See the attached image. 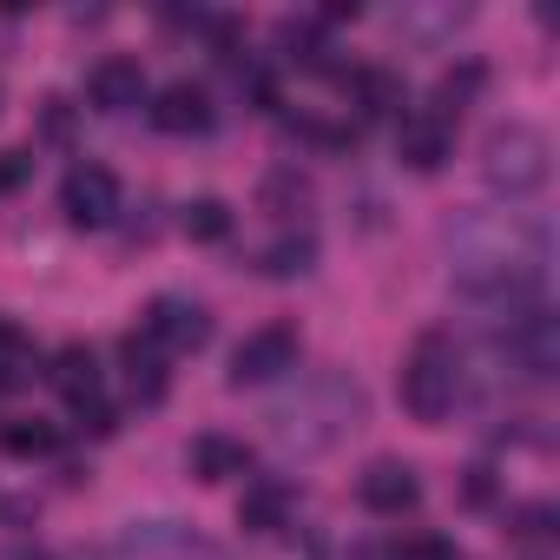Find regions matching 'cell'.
Returning a JSON list of instances; mask_svg holds the SVG:
<instances>
[{"label": "cell", "mask_w": 560, "mask_h": 560, "mask_svg": "<svg viewBox=\"0 0 560 560\" xmlns=\"http://www.w3.org/2000/svg\"><path fill=\"white\" fill-rule=\"evenodd\" d=\"M396 389H402V409L416 422H442L455 409V396H462V350H455V337L448 330H422L409 363H402V376H396Z\"/></svg>", "instance_id": "1"}, {"label": "cell", "mask_w": 560, "mask_h": 560, "mask_svg": "<svg viewBox=\"0 0 560 560\" xmlns=\"http://www.w3.org/2000/svg\"><path fill=\"white\" fill-rule=\"evenodd\" d=\"M547 172H553V145H547V132L540 126H501V132H488V145H481V178H488V191H501V198H534L540 185H547Z\"/></svg>", "instance_id": "2"}, {"label": "cell", "mask_w": 560, "mask_h": 560, "mask_svg": "<svg viewBox=\"0 0 560 560\" xmlns=\"http://www.w3.org/2000/svg\"><path fill=\"white\" fill-rule=\"evenodd\" d=\"M113 560H231L218 540L178 527V521H132L119 540H113Z\"/></svg>", "instance_id": "3"}, {"label": "cell", "mask_w": 560, "mask_h": 560, "mask_svg": "<svg viewBox=\"0 0 560 560\" xmlns=\"http://www.w3.org/2000/svg\"><path fill=\"white\" fill-rule=\"evenodd\" d=\"M298 324H264L250 330L237 350H231V389H257V383H277L284 370H298Z\"/></svg>", "instance_id": "4"}, {"label": "cell", "mask_w": 560, "mask_h": 560, "mask_svg": "<svg viewBox=\"0 0 560 560\" xmlns=\"http://www.w3.org/2000/svg\"><path fill=\"white\" fill-rule=\"evenodd\" d=\"M139 337H145L152 350H205V343H211V311L191 304V298H152Z\"/></svg>", "instance_id": "5"}, {"label": "cell", "mask_w": 560, "mask_h": 560, "mask_svg": "<svg viewBox=\"0 0 560 560\" xmlns=\"http://www.w3.org/2000/svg\"><path fill=\"white\" fill-rule=\"evenodd\" d=\"M60 211H67V224H80V231L113 224V218H119V178H113L106 165H73L67 185H60Z\"/></svg>", "instance_id": "6"}, {"label": "cell", "mask_w": 560, "mask_h": 560, "mask_svg": "<svg viewBox=\"0 0 560 560\" xmlns=\"http://www.w3.org/2000/svg\"><path fill=\"white\" fill-rule=\"evenodd\" d=\"M357 501H363L370 514L396 521V514H409V508L422 501V481H416V468H409V462L383 455V462H370V468L357 475Z\"/></svg>", "instance_id": "7"}, {"label": "cell", "mask_w": 560, "mask_h": 560, "mask_svg": "<svg viewBox=\"0 0 560 560\" xmlns=\"http://www.w3.org/2000/svg\"><path fill=\"white\" fill-rule=\"evenodd\" d=\"M152 126H159V132H172V139H198V132H211V126H218V106H211V93H205V86L178 80V86H165V93L152 100Z\"/></svg>", "instance_id": "8"}, {"label": "cell", "mask_w": 560, "mask_h": 560, "mask_svg": "<svg viewBox=\"0 0 560 560\" xmlns=\"http://www.w3.org/2000/svg\"><path fill=\"white\" fill-rule=\"evenodd\" d=\"M86 100H93L100 113H132V106H145V67L126 60V54H106V60L86 73Z\"/></svg>", "instance_id": "9"}, {"label": "cell", "mask_w": 560, "mask_h": 560, "mask_svg": "<svg viewBox=\"0 0 560 560\" xmlns=\"http://www.w3.org/2000/svg\"><path fill=\"white\" fill-rule=\"evenodd\" d=\"M291 508H298V488L284 475H257L244 488V501H237V527L244 534H277V527L291 521Z\"/></svg>", "instance_id": "10"}, {"label": "cell", "mask_w": 560, "mask_h": 560, "mask_svg": "<svg viewBox=\"0 0 560 560\" xmlns=\"http://www.w3.org/2000/svg\"><path fill=\"white\" fill-rule=\"evenodd\" d=\"M47 383H54V389H60L73 409H93V402H100V357H93L86 343H67V350L54 357Z\"/></svg>", "instance_id": "11"}, {"label": "cell", "mask_w": 560, "mask_h": 560, "mask_svg": "<svg viewBox=\"0 0 560 560\" xmlns=\"http://www.w3.org/2000/svg\"><path fill=\"white\" fill-rule=\"evenodd\" d=\"M402 165L409 172H442L448 165V119H435V113H422V119H402Z\"/></svg>", "instance_id": "12"}, {"label": "cell", "mask_w": 560, "mask_h": 560, "mask_svg": "<svg viewBox=\"0 0 560 560\" xmlns=\"http://www.w3.org/2000/svg\"><path fill=\"white\" fill-rule=\"evenodd\" d=\"M119 357H126V383H132V396L152 409V402H165V350H152L139 330L119 343Z\"/></svg>", "instance_id": "13"}, {"label": "cell", "mask_w": 560, "mask_h": 560, "mask_svg": "<svg viewBox=\"0 0 560 560\" xmlns=\"http://www.w3.org/2000/svg\"><path fill=\"white\" fill-rule=\"evenodd\" d=\"M185 462H191V475H198V481H231V475H244V468H250V448H244V442H231V435H198Z\"/></svg>", "instance_id": "14"}, {"label": "cell", "mask_w": 560, "mask_h": 560, "mask_svg": "<svg viewBox=\"0 0 560 560\" xmlns=\"http://www.w3.org/2000/svg\"><path fill=\"white\" fill-rule=\"evenodd\" d=\"M34 370H40V363H34L27 330L0 317V396H8V389H27V383H34Z\"/></svg>", "instance_id": "15"}, {"label": "cell", "mask_w": 560, "mask_h": 560, "mask_svg": "<svg viewBox=\"0 0 560 560\" xmlns=\"http://www.w3.org/2000/svg\"><path fill=\"white\" fill-rule=\"evenodd\" d=\"M264 277H277V284H291V277H311L317 270V237H277L264 257H257Z\"/></svg>", "instance_id": "16"}, {"label": "cell", "mask_w": 560, "mask_h": 560, "mask_svg": "<svg viewBox=\"0 0 560 560\" xmlns=\"http://www.w3.org/2000/svg\"><path fill=\"white\" fill-rule=\"evenodd\" d=\"M481 86H488V67H481V60H462V67H448V73L435 80V119L462 113V106H468Z\"/></svg>", "instance_id": "17"}, {"label": "cell", "mask_w": 560, "mask_h": 560, "mask_svg": "<svg viewBox=\"0 0 560 560\" xmlns=\"http://www.w3.org/2000/svg\"><path fill=\"white\" fill-rule=\"evenodd\" d=\"M178 231H185L191 244H224V237H231V205H224V198H191V205L178 211Z\"/></svg>", "instance_id": "18"}, {"label": "cell", "mask_w": 560, "mask_h": 560, "mask_svg": "<svg viewBox=\"0 0 560 560\" xmlns=\"http://www.w3.org/2000/svg\"><path fill=\"white\" fill-rule=\"evenodd\" d=\"M343 86L363 100V113H396L402 106V80L383 73V67H357V73H343Z\"/></svg>", "instance_id": "19"}, {"label": "cell", "mask_w": 560, "mask_h": 560, "mask_svg": "<svg viewBox=\"0 0 560 560\" xmlns=\"http://www.w3.org/2000/svg\"><path fill=\"white\" fill-rule=\"evenodd\" d=\"M277 47H284V60H298V67H317V73H330V47H324V34H317V21H284L277 27Z\"/></svg>", "instance_id": "20"}, {"label": "cell", "mask_w": 560, "mask_h": 560, "mask_svg": "<svg viewBox=\"0 0 560 560\" xmlns=\"http://www.w3.org/2000/svg\"><path fill=\"white\" fill-rule=\"evenodd\" d=\"M264 205H270L277 218H291L298 205H311V178H304L298 165H277V172H264Z\"/></svg>", "instance_id": "21"}, {"label": "cell", "mask_w": 560, "mask_h": 560, "mask_svg": "<svg viewBox=\"0 0 560 560\" xmlns=\"http://www.w3.org/2000/svg\"><path fill=\"white\" fill-rule=\"evenodd\" d=\"M0 448L21 455V462H34V455H54L60 448V429L54 422H8V429H0Z\"/></svg>", "instance_id": "22"}, {"label": "cell", "mask_w": 560, "mask_h": 560, "mask_svg": "<svg viewBox=\"0 0 560 560\" xmlns=\"http://www.w3.org/2000/svg\"><path fill=\"white\" fill-rule=\"evenodd\" d=\"M508 540H521V547H540V540H553V508H540V501L514 508V514H508Z\"/></svg>", "instance_id": "23"}, {"label": "cell", "mask_w": 560, "mask_h": 560, "mask_svg": "<svg viewBox=\"0 0 560 560\" xmlns=\"http://www.w3.org/2000/svg\"><path fill=\"white\" fill-rule=\"evenodd\" d=\"M462 494H468V508H488V501H494V468H468Z\"/></svg>", "instance_id": "24"}, {"label": "cell", "mask_w": 560, "mask_h": 560, "mask_svg": "<svg viewBox=\"0 0 560 560\" xmlns=\"http://www.w3.org/2000/svg\"><path fill=\"white\" fill-rule=\"evenodd\" d=\"M73 132V113H67V100H47V139H67Z\"/></svg>", "instance_id": "25"}, {"label": "cell", "mask_w": 560, "mask_h": 560, "mask_svg": "<svg viewBox=\"0 0 560 560\" xmlns=\"http://www.w3.org/2000/svg\"><path fill=\"white\" fill-rule=\"evenodd\" d=\"M21 560H47V553H21Z\"/></svg>", "instance_id": "26"}]
</instances>
